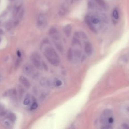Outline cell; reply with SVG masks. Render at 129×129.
Segmentation results:
<instances>
[{
  "instance_id": "cell-1",
  "label": "cell",
  "mask_w": 129,
  "mask_h": 129,
  "mask_svg": "<svg viewBox=\"0 0 129 129\" xmlns=\"http://www.w3.org/2000/svg\"><path fill=\"white\" fill-rule=\"evenodd\" d=\"M44 55L51 64L55 66L59 65L60 59L55 49L50 46H47L44 48Z\"/></svg>"
},
{
  "instance_id": "cell-2",
  "label": "cell",
  "mask_w": 129,
  "mask_h": 129,
  "mask_svg": "<svg viewBox=\"0 0 129 129\" xmlns=\"http://www.w3.org/2000/svg\"><path fill=\"white\" fill-rule=\"evenodd\" d=\"M31 60L36 68L39 69H41L42 68L43 64H41L40 56L37 54H34L32 55L31 56Z\"/></svg>"
},
{
  "instance_id": "cell-3",
  "label": "cell",
  "mask_w": 129,
  "mask_h": 129,
  "mask_svg": "<svg viewBox=\"0 0 129 129\" xmlns=\"http://www.w3.org/2000/svg\"><path fill=\"white\" fill-rule=\"evenodd\" d=\"M47 24V20L45 16L42 14H40L38 17L37 21V27L39 28H43L46 26Z\"/></svg>"
},
{
  "instance_id": "cell-4",
  "label": "cell",
  "mask_w": 129,
  "mask_h": 129,
  "mask_svg": "<svg viewBox=\"0 0 129 129\" xmlns=\"http://www.w3.org/2000/svg\"><path fill=\"white\" fill-rule=\"evenodd\" d=\"M85 22L87 24V25H88V26L89 27L90 29L94 33H96V30L95 28V27L94 26L93 24L92 23L91 20V16H90L89 15H87L85 17Z\"/></svg>"
},
{
  "instance_id": "cell-5",
  "label": "cell",
  "mask_w": 129,
  "mask_h": 129,
  "mask_svg": "<svg viewBox=\"0 0 129 129\" xmlns=\"http://www.w3.org/2000/svg\"><path fill=\"white\" fill-rule=\"evenodd\" d=\"M49 34L54 40H57L60 39V35L57 30L55 28H51L49 30Z\"/></svg>"
},
{
  "instance_id": "cell-6",
  "label": "cell",
  "mask_w": 129,
  "mask_h": 129,
  "mask_svg": "<svg viewBox=\"0 0 129 129\" xmlns=\"http://www.w3.org/2000/svg\"><path fill=\"white\" fill-rule=\"evenodd\" d=\"M84 50L86 54L88 55H90L92 52V47L91 44L89 42H87L85 44Z\"/></svg>"
},
{
  "instance_id": "cell-7",
  "label": "cell",
  "mask_w": 129,
  "mask_h": 129,
  "mask_svg": "<svg viewBox=\"0 0 129 129\" xmlns=\"http://www.w3.org/2000/svg\"><path fill=\"white\" fill-rule=\"evenodd\" d=\"M19 80H20V82L25 87H27V88H29L30 87V84L29 82L24 76H20V78H19Z\"/></svg>"
},
{
  "instance_id": "cell-8",
  "label": "cell",
  "mask_w": 129,
  "mask_h": 129,
  "mask_svg": "<svg viewBox=\"0 0 129 129\" xmlns=\"http://www.w3.org/2000/svg\"><path fill=\"white\" fill-rule=\"evenodd\" d=\"M64 33L67 36H69L71 34V26L70 25H67L64 26Z\"/></svg>"
},
{
  "instance_id": "cell-9",
  "label": "cell",
  "mask_w": 129,
  "mask_h": 129,
  "mask_svg": "<svg viewBox=\"0 0 129 129\" xmlns=\"http://www.w3.org/2000/svg\"><path fill=\"white\" fill-rule=\"evenodd\" d=\"M24 72L27 75H30L32 73V68L30 66H26L24 68Z\"/></svg>"
},
{
  "instance_id": "cell-10",
  "label": "cell",
  "mask_w": 129,
  "mask_h": 129,
  "mask_svg": "<svg viewBox=\"0 0 129 129\" xmlns=\"http://www.w3.org/2000/svg\"><path fill=\"white\" fill-rule=\"evenodd\" d=\"M21 6L20 5H18V6H17V7H16L14 9L13 14H14V16L15 17L18 15L19 12H20V11L21 10Z\"/></svg>"
},
{
  "instance_id": "cell-11",
  "label": "cell",
  "mask_w": 129,
  "mask_h": 129,
  "mask_svg": "<svg viewBox=\"0 0 129 129\" xmlns=\"http://www.w3.org/2000/svg\"><path fill=\"white\" fill-rule=\"evenodd\" d=\"M16 94V91L15 89H11L8 90L7 92H5V96H12Z\"/></svg>"
},
{
  "instance_id": "cell-12",
  "label": "cell",
  "mask_w": 129,
  "mask_h": 129,
  "mask_svg": "<svg viewBox=\"0 0 129 129\" xmlns=\"http://www.w3.org/2000/svg\"><path fill=\"white\" fill-rule=\"evenodd\" d=\"M91 20L93 24H97L100 22L99 19L98 17H96L95 16L91 17Z\"/></svg>"
},
{
  "instance_id": "cell-13",
  "label": "cell",
  "mask_w": 129,
  "mask_h": 129,
  "mask_svg": "<svg viewBox=\"0 0 129 129\" xmlns=\"http://www.w3.org/2000/svg\"><path fill=\"white\" fill-rule=\"evenodd\" d=\"M73 51L72 50V49L70 48L68 50V54H67V57H68V59L69 61H71L73 58Z\"/></svg>"
},
{
  "instance_id": "cell-14",
  "label": "cell",
  "mask_w": 129,
  "mask_h": 129,
  "mask_svg": "<svg viewBox=\"0 0 129 129\" xmlns=\"http://www.w3.org/2000/svg\"><path fill=\"white\" fill-rule=\"evenodd\" d=\"M113 18L115 19V20H118L119 18V14L118 11L117 9H114L113 12Z\"/></svg>"
},
{
  "instance_id": "cell-15",
  "label": "cell",
  "mask_w": 129,
  "mask_h": 129,
  "mask_svg": "<svg viewBox=\"0 0 129 129\" xmlns=\"http://www.w3.org/2000/svg\"><path fill=\"white\" fill-rule=\"evenodd\" d=\"M95 1L99 6H101V7H105L106 4L104 0H95Z\"/></svg>"
},
{
  "instance_id": "cell-16",
  "label": "cell",
  "mask_w": 129,
  "mask_h": 129,
  "mask_svg": "<svg viewBox=\"0 0 129 129\" xmlns=\"http://www.w3.org/2000/svg\"><path fill=\"white\" fill-rule=\"evenodd\" d=\"M81 53L80 52V51H79L78 50H75V51H74V56H75L76 57L79 58L81 56Z\"/></svg>"
},
{
  "instance_id": "cell-17",
  "label": "cell",
  "mask_w": 129,
  "mask_h": 129,
  "mask_svg": "<svg viewBox=\"0 0 129 129\" xmlns=\"http://www.w3.org/2000/svg\"><path fill=\"white\" fill-rule=\"evenodd\" d=\"M62 82L61 81L59 80H57L56 81V83H55V84H56V86H60L62 85Z\"/></svg>"
},
{
  "instance_id": "cell-18",
  "label": "cell",
  "mask_w": 129,
  "mask_h": 129,
  "mask_svg": "<svg viewBox=\"0 0 129 129\" xmlns=\"http://www.w3.org/2000/svg\"><path fill=\"white\" fill-rule=\"evenodd\" d=\"M37 104L36 102H34L33 104H32V105H31V108L32 109H36L37 107Z\"/></svg>"
},
{
  "instance_id": "cell-19",
  "label": "cell",
  "mask_w": 129,
  "mask_h": 129,
  "mask_svg": "<svg viewBox=\"0 0 129 129\" xmlns=\"http://www.w3.org/2000/svg\"><path fill=\"white\" fill-rule=\"evenodd\" d=\"M30 103V100L28 98H26L23 102V104L25 105H28Z\"/></svg>"
},
{
  "instance_id": "cell-20",
  "label": "cell",
  "mask_w": 129,
  "mask_h": 129,
  "mask_svg": "<svg viewBox=\"0 0 129 129\" xmlns=\"http://www.w3.org/2000/svg\"><path fill=\"white\" fill-rule=\"evenodd\" d=\"M113 121H114L112 117H109L108 119V120H107V121H108V124H112L113 122Z\"/></svg>"
},
{
  "instance_id": "cell-21",
  "label": "cell",
  "mask_w": 129,
  "mask_h": 129,
  "mask_svg": "<svg viewBox=\"0 0 129 129\" xmlns=\"http://www.w3.org/2000/svg\"><path fill=\"white\" fill-rule=\"evenodd\" d=\"M19 64H20V60H19V59H18V60L16 61V63H15V67H16V68L18 67V66H19Z\"/></svg>"
},
{
  "instance_id": "cell-22",
  "label": "cell",
  "mask_w": 129,
  "mask_h": 129,
  "mask_svg": "<svg viewBox=\"0 0 129 129\" xmlns=\"http://www.w3.org/2000/svg\"><path fill=\"white\" fill-rule=\"evenodd\" d=\"M122 126V127H123L125 129H129V126L128 125H127V124H123Z\"/></svg>"
},
{
  "instance_id": "cell-23",
  "label": "cell",
  "mask_w": 129,
  "mask_h": 129,
  "mask_svg": "<svg viewBox=\"0 0 129 129\" xmlns=\"http://www.w3.org/2000/svg\"><path fill=\"white\" fill-rule=\"evenodd\" d=\"M17 54H18V56H19V57H20V56H21V53H20L19 51H18Z\"/></svg>"
},
{
  "instance_id": "cell-24",
  "label": "cell",
  "mask_w": 129,
  "mask_h": 129,
  "mask_svg": "<svg viewBox=\"0 0 129 129\" xmlns=\"http://www.w3.org/2000/svg\"><path fill=\"white\" fill-rule=\"evenodd\" d=\"M128 109V111L129 112V106L128 107V109Z\"/></svg>"
},
{
  "instance_id": "cell-25",
  "label": "cell",
  "mask_w": 129,
  "mask_h": 129,
  "mask_svg": "<svg viewBox=\"0 0 129 129\" xmlns=\"http://www.w3.org/2000/svg\"><path fill=\"white\" fill-rule=\"evenodd\" d=\"M9 1H14V0H9Z\"/></svg>"
}]
</instances>
